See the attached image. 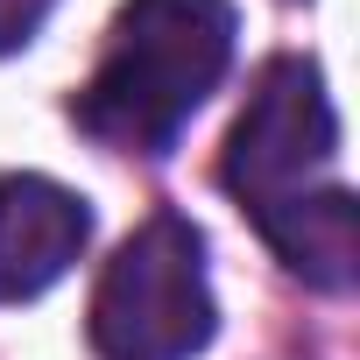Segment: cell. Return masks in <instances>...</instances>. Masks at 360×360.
Segmentation results:
<instances>
[{"mask_svg":"<svg viewBox=\"0 0 360 360\" xmlns=\"http://www.w3.org/2000/svg\"><path fill=\"white\" fill-rule=\"evenodd\" d=\"M262 240L311 290H353V276H360V226H353V191L346 184L311 191L297 212H283L276 226H262Z\"/></svg>","mask_w":360,"mask_h":360,"instance_id":"5","label":"cell"},{"mask_svg":"<svg viewBox=\"0 0 360 360\" xmlns=\"http://www.w3.org/2000/svg\"><path fill=\"white\" fill-rule=\"evenodd\" d=\"M233 0H127L92 78L71 92V120L120 155H169L184 120L233 71Z\"/></svg>","mask_w":360,"mask_h":360,"instance_id":"1","label":"cell"},{"mask_svg":"<svg viewBox=\"0 0 360 360\" xmlns=\"http://www.w3.org/2000/svg\"><path fill=\"white\" fill-rule=\"evenodd\" d=\"M57 8V0H0V57L8 50H22L36 29H43V15Z\"/></svg>","mask_w":360,"mask_h":360,"instance_id":"6","label":"cell"},{"mask_svg":"<svg viewBox=\"0 0 360 360\" xmlns=\"http://www.w3.org/2000/svg\"><path fill=\"white\" fill-rule=\"evenodd\" d=\"M219 332L205 233L184 212H148L92 283L85 339L99 360H191Z\"/></svg>","mask_w":360,"mask_h":360,"instance_id":"2","label":"cell"},{"mask_svg":"<svg viewBox=\"0 0 360 360\" xmlns=\"http://www.w3.org/2000/svg\"><path fill=\"white\" fill-rule=\"evenodd\" d=\"M332 162H339V113H332L318 64L269 57L226 134L219 184L240 198V212L255 226H276L283 212H297L311 191L332 184Z\"/></svg>","mask_w":360,"mask_h":360,"instance_id":"3","label":"cell"},{"mask_svg":"<svg viewBox=\"0 0 360 360\" xmlns=\"http://www.w3.org/2000/svg\"><path fill=\"white\" fill-rule=\"evenodd\" d=\"M92 248V205L43 169L0 176V304H29Z\"/></svg>","mask_w":360,"mask_h":360,"instance_id":"4","label":"cell"}]
</instances>
